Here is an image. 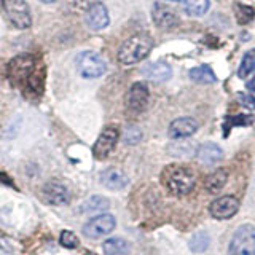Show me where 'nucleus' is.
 <instances>
[{"instance_id":"nucleus-1","label":"nucleus","mask_w":255,"mask_h":255,"mask_svg":"<svg viewBox=\"0 0 255 255\" xmlns=\"http://www.w3.org/2000/svg\"><path fill=\"white\" fill-rule=\"evenodd\" d=\"M8 77L13 85L29 94H40L43 90V72L32 54H19L8 66Z\"/></svg>"},{"instance_id":"nucleus-2","label":"nucleus","mask_w":255,"mask_h":255,"mask_svg":"<svg viewBox=\"0 0 255 255\" xmlns=\"http://www.w3.org/2000/svg\"><path fill=\"white\" fill-rule=\"evenodd\" d=\"M161 180L164 183V187L169 190L172 195H177V196L188 195L195 187L193 172L179 164L167 166L163 171Z\"/></svg>"},{"instance_id":"nucleus-3","label":"nucleus","mask_w":255,"mask_h":255,"mask_svg":"<svg viewBox=\"0 0 255 255\" xmlns=\"http://www.w3.org/2000/svg\"><path fill=\"white\" fill-rule=\"evenodd\" d=\"M153 46V40L147 34H137L128 38L118 50V61L123 66H131V64L140 62L143 58H147V54L151 51Z\"/></svg>"},{"instance_id":"nucleus-4","label":"nucleus","mask_w":255,"mask_h":255,"mask_svg":"<svg viewBox=\"0 0 255 255\" xmlns=\"http://www.w3.org/2000/svg\"><path fill=\"white\" fill-rule=\"evenodd\" d=\"M231 255H255V227L243 225L238 228L230 243Z\"/></svg>"},{"instance_id":"nucleus-5","label":"nucleus","mask_w":255,"mask_h":255,"mask_svg":"<svg viewBox=\"0 0 255 255\" xmlns=\"http://www.w3.org/2000/svg\"><path fill=\"white\" fill-rule=\"evenodd\" d=\"M77 67L80 75L85 78H98L106 74L107 64L98 53L85 51L77 58Z\"/></svg>"},{"instance_id":"nucleus-6","label":"nucleus","mask_w":255,"mask_h":255,"mask_svg":"<svg viewBox=\"0 0 255 255\" xmlns=\"http://www.w3.org/2000/svg\"><path fill=\"white\" fill-rule=\"evenodd\" d=\"M3 8L8 19L18 29H27L30 26L29 6L24 0H3Z\"/></svg>"},{"instance_id":"nucleus-7","label":"nucleus","mask_w":255,"mask_h":255,"mask_svg":"<svg viewBox=\"0 0 255 255\" xmlns=\"http://www.w3.org/2000/svg\"><path fill=\"white\" fill-rule=\"evenodd\" d=\"M115 217L110 214H101L98 217L91 219L83 227V235L90 239H99L115 230Z\"/></svg>"},{"instance_id":"nucleus-8","label":"nucleus","mask_w":255,"mask_h":255,"mask_svg":"<svg viewBox=\"0 0 255 255\" xmlns=\"http://www.w3.org/2000/svg\"><path fill=\"white\" fill-rule=\"evenodd\" d=\"M239 209V201L231 195L222 196L219 199H214L209 206V212L214 219L217 220H225V219H231L233 215L238 212Z\"/></svg>"},{"instance_id":"nucleus-9","label":"nucleus","mask_w":255,"mask_h":255,"mask_svg":"<svg viewBox=\"0 0 255 255\" xmlns=\"http://www.w3.org/2000/svg\"><path fill=\"white\" fill-rule=\"evenodd\" d=\"M148 102V88L145 83L137 82L134 83L129 91L126 94V107L128 110L134 112V114H139L143 109H145Z\"/></svg>"},{"instance_id":"nucleus-10","label":"nucleus","mask_w":255,"mask_h":255,"mask_svg":"<svg viewBox=\"0 0 255 255\" xmlns=\"http://www.w3.org/2000/svg\"><path fill=\"white\" fill-rule=\"evenodd\" d=\"M117 140H118L117 128H106V129L101 132V135L98 137V140H96L94 147H93L94 158H98V159L107 158L110 155V151L114 150Z\"/></svg>"},{"instance_id":"nucleus-11","label":"nucleus","mask_w":255,"mask_h":255,"mask_svg":"<svg viewBox=\"0 0 255 255\" xmlns=\"http://www.w3.org/2000/svg\"><path fill=\"white\" fill-rule=\"evenodd\" d=\"M85 19H86L88 27H91L93 30L106 29L109 26V22H110L107 8H106V5L101 3V2L93 3L90 8H88V11L85 14Z\"/></svg>"},{"instance_id":"nucleus-12","label":"nucleus","mask_w":255,"mask_h":255,"mask_svg":"<svg viewBox=\"0 0 255 255\" xmlns=\"http://www.w3.org/2000/svg\"><path fill=\"white\" fill-rule=\"evenodd\" d=\"M42 196L48 204L62 206L69 201V190L66 185H62L59 182H50L43 187Z\"/></svg>"},{"instance_id":"nucleus-13","label":"nucleus","mask_w":255,"mask_h":255,"mask_svg":"<svg viewBox=\"0 0 255 255\" xmlns=\"http://www.w3.org/2000/svg\"><path fill=\"white\" fill-rule=\"evenodd\" d=\"M198 129V123L190 117H182L174 120L169 125V137L172 139H185L195 134Z\"/></svg>"},{"instance_id":"nucleus-14","label":"nucleus","mask_w":255,"mask_h":255,"mask_svg":"<svg viewBox=\"0 0 255 255\" xmlns=\"http://www.w3.org/2000/svg\"><path fill=\"white\" fill-rule=\"evenodd\" d=\"M151 16H153V21L156 26L161 29H172L179 24V16L175 14L171 8L159 5V3L153 6V13H151Z\"/></svg>"},{"instance_id":"nucleus-15","label":"nucleus","mask_w":255,"mask_h":255,"mask_svg":"<svg viewBox=\"0 0 255 255\" xmlns=\"http://www.w3.org/2000/svg\"><path fill=\"white\" fill-rule=\"evenodd\" d=\"M129 179L126 177V174L115 169V167H110V169L104 171L101 174V183L109 190H123Z\"/></svg>"},{"instance_id":"nucleus-16","label":"nucleus","mask_w":255,"mask_h":255,"mask_svg":"<svg viewBox=\"0 0 255 255\" xmlns=\"http://www.w3.org/2000/svg\"><path fill=\"white\" fill-rule=\"evenodd\" d=\"M222 156H223L222 148L217 143H212V142H206L203 145H199L196 151V158L199 159V163H203L206 166H212L215 163H219Z\"/></svg>"},{"instance_id":"nucleus-17","label":"nucleus","mask_w":255,"mask_h":255,"mask_svg":"<svg viewBox=\"0 0 255 255\" xmlns=\"http://www.w3.org/2000/svg\"><path fill=\"white\" fill-rule=\"evenodd\" d=\"M143 75H145L148 80H151V82L159 83V82H166V80H169L172 75V70L164 62H153V64H148V66L145 67Z\"/></svg>"},{"instance_id":"nucleus-18","label":"nucleus","mask_w":255,"mask_h":255,"mask_svg":"<svg viewBox=\"0 0 255 255\" xmlns=\"http://www.w3.org/2000/svg\"><path fill=\"white\" fill-rule=\"evenodd\" d=\"M106 255H128L131 251L129 243L123 238H110L102 244Z\"/></svg>"},{"instance_id":"nucleus-19","label":"nucleus","mask_w":255,"mask_h":255,"mask_svg":"<svg viewBox=\"0 0 255 255\" xmlns=\"http://www.w3.org/2000/svg\"><path fill=\"white\" fill-rule=\"evenodd\" d=\"M190 78L193 80L196 83H204V85H211V83H215V74L212 72V69L209 66H198V67H193L190 70Z\"/></svg>"},{"instance_id":"nucleus-20","label":"nucleus","mask_w":255,"mask_h":255,"mask_svg":"<svg viewBox=\"0 0 255 255\" xmlns=\"http://www.w3.org/2000/svg\"><path fill=\"white\" fill-rule=\"evenodd\" d=\"M227 180H228L227 172L223 169H219V171H215L214 174H211L209 177L206 179L204 185H206V190L211 191V193H219V191L225 187Z\"/></svg>"},{"instance_id":"nucleus-21","label":"nucleus","mask_w":255,"mask_h":255,"mask_svg":"<svg viewBox=\"0 0 255 255\" xmlns=\"http://www.w3.org/2000/svg\"><path fill=\"white\" fill-rule=\"evenodd\" d=\"M110 207V203L107 198L104 196H91L90 199H86V201L82 204L80 207V211L82 212H101V211H106Z\"/></svg>"},{"instance_id":"nucleus-22","label":"nucleus","mask_w":255,"mask_h":255,"mask_svg":"<svg viewBox=\"0 0 255 255\" xmlns=\"http://www.w3.org/2000/svg\"><path fill=\"white\" fill-rule=\"evenodd\" d=\"M211 244V238L207 235V231H198L190 239V251L195 254H203L207 251V247Z\"/></svg>"},{"instance_id":"nucleus-23","label":"nucleus","mask_w":255,"mask_h":255,"mask_svg":"<svg viewBox=\"0 0 255 255\" xmlns=\"http://www.w3.org/2000/svg\"><path fill=\"white\" fill-rule=\"evenodd\" d=\"M254 70H255V48L244 54V58L238 67V77L244 80L249 77Z\"/></svg>"},{"instance_id":"nucleus-24","label":"nucleus","mask_w":255,"mask_h":255,"mask_svg":"<svg viewBox=\"0 0 255 255\" xmlns=\"http://www.w3.org/2000/svg\"><path fill=\"white\" fill-rule=\"evenodd\" d=\"M183 8L190 16H203L209 10V0H183Z\"/></svg>"},{"instance_id":"nucleus-25","label":"nucleus","mask_w":255,"mask_h":255,"mask_svg":"<svg viewBox=\"0 0 255 255\" xmlns=\"http://www.w3.org/2000/svg\"><path fill=\"white\" fill-rule=\"evenodd\" d=\"M235 14H236V21L239 24H247V22H251L254 19V16H255V10L252 6H247L244 3H239L236 2L235 3Z\"/></svg>"},{"instance_id":"nucleus-26","label":"nucleus","mask_w":255,"mask_h":255,"mask_svg":"<svg viewBox=\"0 0 255 255\" xmlns=\"http://www.w3.org/2000/svg\"><path fill=\"white\" fill-rule=\"evenodd\" d=\"M252 123V117L251 115H238V117H227L225 123H223V135L230 134V129L233 126H247Z\"/></svg>"},{"instance_id":"nucleus-27","label":"nucleus","mask_w":255,"mask_h":255,"mask_svg":"<svg viewBox=\"0 0 255 255\" xmlns=\"http://www.w3.org/2000/svg\"><path fill=\"white\" fill-rule=\"evenodd\" d=\"M59 243L62 247H67V249H75V247H78V244H80L78 238L75 236V233H72V231H62Z\"/></svg>"},{"instance_id":"nucleus-28","label":"nucleus","mask_w":255,"mask_h":255,"mask_svg":"<svg viewBox=\"0 0 255 255\" xmlns=\"http://www.w3.org/2000/svg\"><path fill=\"white\" fill-rule=\"evenodd\" d=\"M140 137H142V134H140V131L135 126L128 128L126 132H125V142L129 143V145H134V143H137L140 140Z\"/></svg>"},{"instance_id":"nucleus-29","label":"nucleus","mask_w":255,"mask_h":255,"mask_svg":"<svg viewBox=\"0 0 255 255\" xmlns=\"http://www.w3.org/2000/svg\"><path fill=\"white\" fill-rule=\"evenodd\" d=\"M239 102L247 109H255V93H241L238 96Z\"/></svg>"},{"instance_id":"nucleus-30","label":"nucleus","mask_w":255,"mask_h":255,"mask_svg":"<svg viewBox=\"0 0 255 255\" xmlns=\"http://www.w3.org/2000/svg\"><path fill=\"white\" fill-rule=\"evenodd\" d=\"M40 2H43V3H54L56 0H40Z\"/></svg>"},{"instance_id":"nucleus-31","label":"nucleus","mask_w":255,"mask_h":255,"mask_svg":"<svg viewBox=\"0 0 255 255\" xmlns=\"http://www.w3.org/2000/svg\"><path fill=\"white\" fill-rule=\"evenodd\" d=\"M86 255H98V254H94V252H86Z\"/></svg>"},{"instance_id":"nucleus-32","label":"nucleus","mask_w":255,"mask_h":255,"mask_svg":"<svg viewBox=\"0 0 255 255\" xmlns=\"http://www.w3.org/2000/svg\"><path fill=\"white\" fill-rule=\"evenodd\" d=\"M169 2H180V0H169Z\"/></svg>"}]
</instances>
